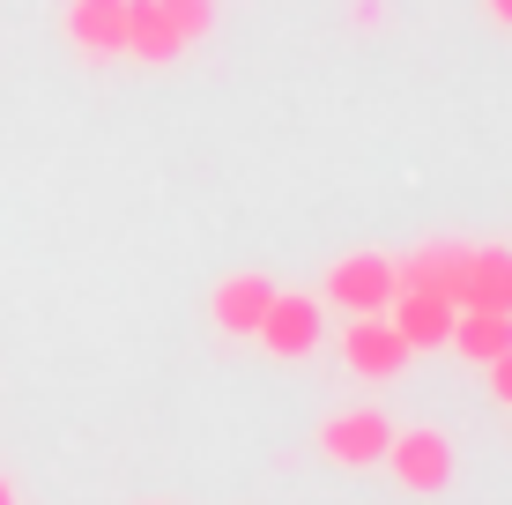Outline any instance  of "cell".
Listing matches in <instances>:
<instances>
[{
  "instance_id": "obj_3",
  "label": "cell",
  "mask_w": 512,
  "mask_h": 505,
  "mask_svg": "<svg viewBox=\"0 0 512 505\" xmlns=\"http://www.w3.org/2000/svg\"><path fill=\"white\" fill-rule=\"evenodd\" d=\"M386 439H394V424H386L379 409H342L320 424V454L334 468H379L386 461Z\"/></svg>"
},
{
  "instance_id": "obj_4",
  "label": "cell",
  "mask_w": 512,
  "mask_h": 505,
  "mask_svg": "<svg viewBox=\"0 0 512 505\" xmlns=\"http://www.w3.org/2000/svg\"><path fill=\"white\" fill-rule=\"evenodd\" d=\"M253 342L275 350V357H312V350H320V298H305V290H275Z\"/></svg>"
},
{
  "instance_id": "obj_17",
  "label": "cell",
  "mask_w": 512,
  "mask_h": 505,
  "mask_svg": "<svg viewBox=\"0 0 512 505\" xmlns=\"http://www.w3.org/2000/svg\"><path fill=\"white\" fill-rule=\"evenodd\" d=\"M0 505H15V491H8V476H0Z\"/></svg>"
},
{
  "instance_id": "obj_8",
  "label": "cell",
  "mask_w": 512,
  "mask_h": 505,
  "mask_svg": "<svg viewBox=\"0 0 512 505\" xmlns=\"http://www.w3.org/2000/svg\"><path fill=\"white\" fill-rule=\"evenodd\" d=\"M268 298H275V283L245 268V275H223V283H216V305H208V312H216V327L231 342H253L260 320H268Z\"/></svg>"
},
{
  "instance_id": "obj_11",
  "label": "cell",
  "mask_w": 512,
  "mask_h": 505,
  "mask_svg": "<svg viewBox=\"0 0 512 505\" xmlns=\"http://www.w3.org/2000/svg\"><path fill=\"white\" fill-rule=\"evenodd\" d=\"M461 260H468V246H453V238H431V246H416L409 260H394V268H401V290H446V298H453V283H461Z\"/></svg>"
},
{
  "instance_id": "obj_6",
  "label": "cell",
  "mask_w": 512,
  "mask_h": 505,
  "mask_svg": "<svg viewBox=\"0 0 512 505\" xmlns=\"http://www.w3.org/2000/svg\"><path fill=\"white\" fill-rule=\"evenodd\" d=\"M453 305L446 290H394V305H386V320H394V335L409 342V350H446L453 335Z\"/></svg>"
},
{
  "instance_id": "obj_14",
  "label": "cell",
  "mask_w": 512,
  "mask_h": 505,
  "mask_svg": "<svg viewBox=\"0 0 512 505\" xmlns=\"http://www.w3.org/2000/svg\"><path fill=\"white\" fill-rule=\"evenodd\" d=\"M490 394H498V402L512 409V350H505V357H490Z\"/></svg>"
},
{
  "instance_id": "obj_13",
  "label": "cell",
  "mask_w": 512,
  "mask_h": 505,
  "mask_svg": "<svg viewBox=\"0 0 512 505\" xmlns=\"http://www.w3.org/2000/svg\"><path fill=\"white\" fill-rule=\"evenodd\" d=\"M164 8V23L179 30V45H201L208 30H216V0H156Z\"/></svg>"
},
{
  "instance_id": "obj_2",
  "label": "cell",
  "mask_w": 512,
  "mask_h": 505,
  "mask_svg": "<svg viewBox=\"0 0 512 505\" xmlns=\"http://www.w3.org/2000/svg\"><path fill=\"white\" fill-rule=\"evenodd\" d=\"M386 468L401 476V491H446L453 483V439L446 431H431V424H416V431H394L386 439Z\"/></svg>"
},
{
  "instance_id": "obj_10",
  "label": "cell",
  "mask_w": 512,
  "mask_h": 505,
  "mask_svg": "<svg viewBox=\"0 0 512 505\" xmlns=\"http://www.w3.org/2000/svg\"><path fill=\"white\" fill-rule=\"evenodd\" d=\"M446 350H461L468 364H490V357H505L512 350V312H453V335H446Z\"/></svg>"
},
{
  "instance_id": "obj_5",
  "label": "cell",
  "mask_w": 512,
  "mask_h": 505,
  "mask_svg": "<svg viewBox=\"0 0 512 505\" xmlns=\"http://www.w3.org/2000/svg\"><path fill=\"white\" fill-rule=\"evenodd\" d=\"M342 357H349V372H357V379H394L416 350L394 335V320H386V312H357V320H349V335H342Z\"/></svg>"
},
{
  "instance_id": "obj_9",
  "label": "cell",
  "mask_w": 512,
  "mask_h": 505,
  "mask_svg": "<svg viewBox=\"0 0 512 505\" xmlns=\"http://www.w3.org/2000/svg\"><path fill=\"white\" fill-rule=\"evenodd\" d=\"M67 38L90 60H119L127 52V0H75L67 8Z\"/></svg>"
},
{
  "instance_id": "obj_1",
  "label": "cell",
  "mask_w": 512,
  "mask_h": 505,
  "mask_svg": "<svg viewBox=\"0 0 512 505\" xmlns=\"http://www.w3.org/2000/svg\"><path fill=\"white\" fill-rule=\"evenodd\" d=\"M394 290H401V268L386 253H342L327 268V298L357 320V312H386L394 305Z\"/></svg>"
},
{
  "instance_id": "obj_16",
  "label": "cell",
  "mask_w": 512,
  "mask_h": 505,
  "mask_svg": "<svg viewBox=\"0 0 512 505\" xmlns=\"http://www.w3.org/2000/svg\"><path fill=\"white\" fill-rule=\"evenodd\" d=\"M483 8H490V15H498V23L512 30V0H483Z\"/></svg>"
},
{
  "instance_id": "obj_7",
  "label": "cell",
  "mask_w": 512,
  "mask_h": 505,
  "mask_svg": "<svg viewBox=\"0 0 512 505\" xmlns=\"http://www.w3.org/2000/svg\"><path fill=\"white\" fill-rule=\"evenodd\" d=\"M453 305H468V312H512V253L505 246H468L461 283H453Z\"/></svg>"
},
{
  "instance_id": "obj_15",
  "label": "cell",
  "mask_w": 512,
  "mask_h": 505,
  "mask_svg": "<svg viewBox=\"0 0 512 505\" xmlns=\"http://www.w3.org/2000/svg\"><path fill=\"white\" fill-rule=\"evenodd\" d=\"M349 23H386V0H349Z\"/></svg>"
},
{
  "instance_id": "obj_12",
  "label": "cell",
  "mask_w": 512,
  "mask_h": 505,
  "mask_svg": "<svg viewBox=\"0 0 512 505\" xmlns=\"http://www.w3.org/2000/svg\"><path fill=\"white\" fill-rule=\"evenodd\" d=\"M127 52H134V60H149V67H164V60H179V52H186L156 0H127Z\"/></svg>"
}]
</instances>
